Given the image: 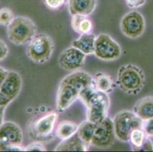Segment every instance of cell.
Segmentation results:
<instances>
[{
	"label": "cell",
	"instance_id": "cell-1",
	"mask_svg": "<svg viewBox=\"0 0 153 152\" xmlns=\"http://www.w3.org/2000/svg\"><path fill=\"white\" fill-rule=\"evenodd\" d=\"M94 84V78L84 71H75L61 80L56 99L57 110H66L79 98L82 90Z\"/></svg>",
	"mask_w": 153,
	"mask_h": 152
},
{
	"label": "cell",
	"instance_id": "cell-2",
	"mask_svg": "<svg viewBox=\"0 0 153 152\" xmlns=\"http://www.w3.org/2000/svg\"><path fill=\"white\" fill-rule=\"evenodd\" d=\"M117 85L126 94L136 95L146 85V76L140 67L133 64H126L118 69Z\"/></svg>",
	"mask_w": 153,
	"mask_h": 152
},
{
	"label": "cell",
	"instance_id": "cell-3",
	"mask_svg": "<svg viewBox=\"0 0 153 152\" xmlns=\"http://www.w3.org/2000/svg\"><path fill=\"white\" fill-rule=\"evenodd\" d=\"M37 26L31 19L16 16L7 27V37L15 45H25L37 35Z\"/></svg>",
	"mask_w": 153,
	"mask_h": 152
},
{
	"label": "cell",
	"instance_id": "cell-4",
	"mask_svg": "<svg viewBox=\"0 0 153 152\" xmlns=\"http://www.w3.org/2000/svg\"><path fill=\"white\" fill-rule=\"evenodd\" d=\"M27 44V56L35 63L44 64L48 62L53 53V40L46 33L37 34Z\"/></svg>",
	"mask_w": 153,
	"mask_h": 152
},
{
	"label": "cell",
	"instance_id": "cell-5",
	"mask_svg": "<svg viewBox=\"0 0 153 152\" xmlns=\"http://www.w3.org/2000/svg\"><path fill=\"white\" fill-rule=\"evenodd\" d=\"M113 122L116 139L127 143L132 131L143 128V120L137 116L133 111L121 110L116 114Z\"/></svg>",
	"mask_w": 153,
	"mask_h": 152
},
{
	"label": "cell",
	"instance_id": "cell-6",
	"mask_svg": "<svg viewBox=\"0 0 153 152\" xmlns=\"http://www.w3.org/2000/svg\"><path fill=\"white\" fill-rule=\"evenodd\" d=\"M87 107L88 120L97 124L102 122L108 116L110 98L108 94L96 90L85 103Z\"/></svg>",
	"mask_w": 153,
	"mask_h": 152
},
{
	"label": "cell",
	"instance_id": "cell-7",
	"mask_svg": "<svg viewBox=\"0 0 153 152\" xmlns=\"http://www.w3.org/2000/svg\"><path fill=\"white\" fill-rule=\"evenodd\" d=\"M94 54L102 61H115L121 56L122 49L117 42L107 33H101L96 37Z\"/></svg>",
	"mask_w": 153,
	"mask_h": 152
},
{
	"label": "cell",
	"instance_id": "cell-8",
	"mask_svg": "<svg viewBox=\"0 0 153 152\" xmlns=\"http://www.w3.org/2000/svg\"><path fill=\"white\" fill-rule=\"evenodd\" d=\"M146 29L144 17L137 11H130L120 20V30L123 35L130 39H137L143 34Z\"/></svg>",
	"mask_w": 153,
	"mask_h": 152
},
{
	"label": "cell",
	"instance_id": "cell-9",
	"mask_svg": "<svg viewBox=\"0 0 153 152\" xmlns=\"http://www.w3.org/2000/svg\"><path fill=\"white\" fill-rule=\"evenodd\" d=\"M115 139L114 122L108 116L102 122L96 124L91 145L99 148H108L114 145Z\"/></svg>",
	"mask_w": 153,
	"mask_h": 152
},
{
	"label": "cell",
	"instance_id": "cell-10",
	"mask_svg": "<svg viewBox=\"0 0 153 152\" xmlns=\"http://www.w3.org/2000/svg\"><path fill=\"white\" fill-rule=\"evenodd\" d=\"M57 119L58 114L56 113H48L38 118L30 125L29 133L37 139H47L53 132Z\"/></svg>",
	"mask_w": 153,
	"mask_h": 152
},
{
	"label": "cell",
	"instance_id": "cell-11",
	"mask_svg": "<svg viewBox=\"0 0 153 152\" xmlns=\"http://www.w3.org/2000/svg\"><path fill=\"white\" fill-rule=\"evenodd\" d=\"M86 55L73 47L64 50L59 57V65L63 70L75 72L84 66Z\"/></svg>",
	"mask_w": 153,
	"mask_h": 152
},
{
	"label": "cell",
	"instance_id": "cell-12",
	"mask_svg": "<svg viewBox=\"0 0 153 152\" xmlns=\"http://www.w3.org/2000/svg\"><path fill=\"white\" fill-rule=\"evenodd\" d=\"M23 85L22 78L19 72L9 71L6 78L0 86V91L13 101L19 97Z\"/></svg>",
	"mask_w": 153,
	"mask_h": 152
},
{
	"label": "cell",
	"instance_id": "cell-13",
	"mask_svg": "<svg viewBox=\"0 0 153 152\" xmlns=\"http://www.w3.org/2000/svg\"><path fill=\"white\" fill-rule=\"evenodd\" d=\"M23 132L21 127L14 122H3L0 126V141L9 144L22 145Z\"/></svg>",
	"mask_w": 153,
	"mask_h": 152
},
{
	"label": "cell",
	"instance_id": "cell-14",
	"mask_svg": "<svg viewBox=\"0 0 153 152\" xmlns=\"http://www.w3.org/2000/svg\"><path fill=\"white\" fill-rule=\"evenodd\" d=\"M97 0H69L68 9L71 15H84L88 17L95 10Z\"/></svg>",
	"mask_w": 153,
	"mask_h": 152
},
{
	"label": "cell",
	"instance_id": "cell-15",
	"mask_svg": "<svg viewBox=\"0 0 153 152\" xmlns=\"http://www.w3.org/2000/svg\"><path fill=\"white\" fill-rule=\"evenodd\" d=\"M133 112L142 120L153 118V96L140 99L133 107Z\"/></svg>",
	"mask_w": 153,
	"mask_h": 152
},
{
	"label": "cell",
	"instance_id": "cell-16",
	"mask_svg": "<svg viewBox=\"0 0 153 152\" xmlns=\"http://www.w3.org/2000/svg\"><path fill=\"white\" fill-rule=\"evenodd\" d=\"M88 147L79 138L78 134L62 142L55 148V151H87Z\"/></svg>",
	"mask_w": 153,
	"mask_h": 152
},
{
	"label": "cell",
	"instance_id": "cell-17",
	"mask_svg": "<svg viewBox=\"0 0 153 152\" xmlns=\"http://www.w3.org/2000/svg\"><path fill=\"white\" fill-rule=\"evenodd\" d=\"M96 37L92 33L81 34L79 38L72 42V47L85 54L86 56L94 54V43Z\"/></svg>",
	"mask_w": 153,
	"mask_h": 152
},
{
	"label": "cell",
	"instance_id": "cell-18",
	"mask_svg": "<svg viewBox=\"0 0 153 152\" xmlns=\"http://www.w3.org/2000/svg\"><path fill=\"white\" fill-rule=\"evenodd\" d=\"M71 24L72 29L80 35L91 33L93 30L92 22L87 16L84 15H72Z\"/></svg>",
	"mask_w": 153,
	"mask_h": 152
},
{
	"label": "cell",
	"instance_id": "cell-19",
	"mask_svg": "<svg viewBox=\"0 0 153 152\" xmlns=\"http://www.w3.org/2000/svg\"><path fill=\"white\" fill-rule=\"evenodd\" d=\"M79 125L72 121H62L56 129V136L61 140H65L77 133Z\"/></svg>",
	"mask_w": 153,
	"mask_h": 152
},
{
	"label": "cell",
	"instance_id": "cell-20",
	"mask_svg": "<svg viewBox=\"0 0 153 152\" xmlns=\"http://www.w3.org/2000/svg\"><path fill=\"white\" fill-rule=\"evenodd\" d=\"M94 84L96 90L107 94H109L114 89V80L111 75L102 72L96 74L94 78Z\"/></svg>",
	"mask_w": 153,
	"mask_h": 152
},
{
	"label": "cell",
	"instance_id": "cell-21",
	"mask_svg": "<svg viewBox=\"0 0 153 152\" xmlns=\"http://www.w3.org/2000/svg\"><path fill=\"white\" fill-rule=\"evenodd\" d=\"M96 124L89 120L83 121L78 127L77 134L79 138L82 139L85 144L89 147L91 145V142L94 135Z\"/></svg>",
	"mask_w": 153,
	"mask_h": 152
},
{
	"label": "cell",
	"instance_id": "cell-22",
	"mask_svg": "<svg viewBox=\"0 0 153 152\" xmlns=\"http://www.w3.org/2000/svg\"><path fill=\"white\" fill-rule=\"evenodd\" d=\"M147 137L148 136L146 135L142 128L133 129L130 133V139H129V143L131 145L132 149L133 151H140V149L144 144L145 141L146 140Z\"/></svg>",
	"mask_w": 153,
	"mask_h": 152
},
{
	"label": "cell",
	"instance_id": "cell-23",
	"mask_svg": "<svg viewBox=\"0 0 153 152\" xmlns=\"http://www.w3.org/2000/svg\"><path fill=\"white\" fill-rule=\"evenodd\" d=\"M15 18L13 12L9 8L0 9V25L8 27Z\"/></svg>",
	"mask_w": 153,
	"mask_h": 152
},
{
	"label": "cell",
	"instance_id": "cell-24",
	"mask_svg": "<svg viewBox=\"0 0 153 152\" xmlns=\"http://www.w3.org/2000/svg\"><path fill=\"white\" fill-rule=\"evenodd\" d=\"M0 151H25V147L0 141Z\"/></svg>",
	"mask_w": 153,
	"mask_h": 152
},
{
	"label": "cell",
	"instance_id": "cell-25",
	"mask_svg": "<svg viewBox=\"0 0 153 152\" xmlns=\"http://www.w3.org/2000/svg\"><path fill=\"white\" fill-rule=\"evenodd\" d=\"M69 0H44V3L50 9L58 10L68 3Z\"/></svg>",
	"mask_w": 153,
	"mask_h": 152
},
{
	"label": "cell",
	"instance_id": "cell-26",
	"mask_svg": "<svg viewBox=\"0 0 153 152\" xmlns=\"http://www.w3.org/2000/svg\"><path fill=\"white\" fill-rule=\"evenodd\" d=\"M46 151L47 149L42 142H34L25 147V151Z\"/></svg>",
	"mask_w": 153,
	"mask_h": 152
},
{
	"label": "cell",
	"instance_id": "cell-27",
	"mask_svg": "<svg viewBox=\"0 0 153 152\" xmlns=\"http://www.w3.org/2000/svg\"><path fill=\"white\" fill-rule=\"evenodd\" d=\"M142 129L148 137L153 138V118L143 120Z\"/></svg>",
	"mask_w": 153,
	"mask_h": 152
},
{
	"label": "cell",
	"instance_id": "cell-28",
	"mask_svg": "<svg viewBox=\"0 0 153 152\" xmlns=\"http://www.w3.org/2000/svg\"><path fill=\"white\" fill-rule=\"evenodd\" d=\"M9 47L2 39H0V62L4 60L9 55Z\"/></svg>",
	"mask_w": 153,
	"mask_h": 152
},
{
	"label": "cell",
	"instance_id": "cell-29",
	"mask_svg": "<svg viewBox=\"0 0 153 152\" xmlns=\"http://www.w3.org/2000/svg\"><path fill=\"white\" fill-rule=\"evenodd\" d=\"M126 5L131 9L141 8L146 4V0H125Z\"/></svg>",
	"mask_w": 153,
	"mask_h": 152
},
{
	"label": "cell",
	"instance_id": "cell-30",
	"mask_svg": "<svg viewBox=\"0 0 153 152\" xmlns=\"http://www.w3.org/2000/svg\"><path fill=\"white\" fill-rule=\"evenodd\" d=\"M153 151V143L149 139V137H147L146 140L145 141L144 144L140 149V151Z\"/></svg>",
	"mask_w": 153,
	"mask_h": 152
},
{
	"label": "cell",
	"instance_id": "cell-31",
	"mask_svg": "<svg viewBox=\"0 0 153 152\" xmlns=\"http://www.w3.org/2000/svg\"><path fill=\"white\" fill-rule=\"evenodd\" d=\"M12 102V100L10 98L5 96V94H2V92L0 91V106L1 107H6Z\"/></svg>",
	"mask_w": 153,
	"mask_h": 152
},
{
	"label": "cell",
	"instance_id": "cell-32",
	"mask_svg": "<svg viewBox=\"0 0 153 152\" xmlns=\"http://www.w3.org/2000/svg\"><path fill=\"white\" fill-rule=\"evenodd\" d=\"M8 72H9V71L7 69H5L3 67L0 66V86L2 85V82H4L5 79L6 78Z\"/></svg>",
	"mask_w": 153,
	"mask_h": 152
},
{
	"label": "cell",
	"instance_id": "cell-33",
	"mask_svg": "<svg viewBox=\"0 0 153 152\" xmlns=\"http://www.w3.org/2000/svg\"><path fill=\"white\" fill-rule=\"evenodd\" d=\"M4 122V113L0 112V126Z\"/></svg>",
	"mask_w": 153,
	"mask_h": 152
},
{
	"label": "cell",
	"instance_id": "cell-34",
	"mask_svg": "<svg viewBox=\"0 0 153 152\" xmlns=\"http://www.w3.org/2000/svg\"><path fill=\"white\" fill-rule=\"evenodd\" d=\"M5 109H6V107H1V106H0V112H1V113H5Z\"/></svg>",
	"mask_w": 153,
	"mask_h": 152
}]
</instances>
